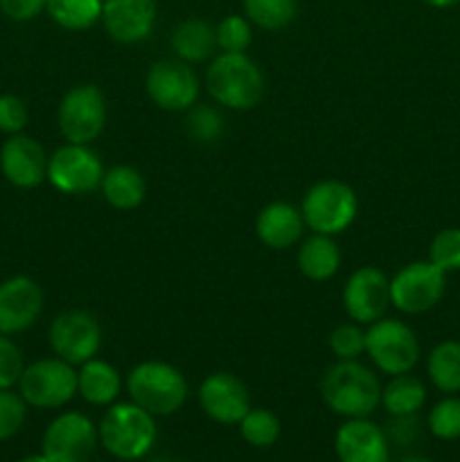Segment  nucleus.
<instances>
[{
  "instance_id": "f257e3e1",
  "label": "nucleus",
  "mask_w": 460,
  "mask_h": 462,
  "mask_svg": "<svg viewBox=\"0 0 460 462\" xmlns=\"http://www.w3.org/2000/svg\"><path fill=\"white\" fill-rule=\"evenodd\" d=\"M206 86L216 104L233 111H251L266 93L264 75L246 52H221L207 68Z\"/></svg>"
},
{
  "instance_id": "f03ea898",
  "label": "nucleus",
  "mask_w": 460,
  "mask_h": 462,
  "mask_svg": "<svg viewBox=\"0 0 460 462\" xmlns=\"http://www.w3.org/2000/svg\"><path fill=\"white\" fill-rule=\"evenodd\" d=\"M323 402L343 418H368L382 402V386L370 368L356 359L338 361L320 382Z\"/></svg>"
},
{
  "instance_id": "7ed1b4c3",
  "label": "nucleus",
  "mask_w": 460,
  "mask_h": 462,
  "mask_svg": "<svg viewBox=\"0 0 460 462\" xmlns=\"http://www.w3.org/2000/svg\"><path fill=\"white\" fill-rule=\"evenodd\" d=\"M131 402L147 413L171 415L188 400V382L174 365L162 361H144L126 377Z\"/></svg>"
},
{
  "instance_id": "20e7f679",
  "label": "nucleus",
  "mask_w": 460,
  "mask_h": 462,
  "mask_svg": "<svg viewBox=\"0 0 460 462\" xmlns=\"http://www.w3.org/2000/svg\"><path fill=\"white\" fill-rule=\"evenodd\" d=\"M158 429L152 413L138 404H115L104 413L99 438L104 449L120 460H138L152 451Z\"/></svg>"
},
{
  "instance_id": "39448f33",
  "label": "nucleus",
  "mask_w": 460,
  "mask_h": 462,
  "mask_svg": "<svg viewBox=\"0 0 460 462\" xmlns=\"http://www.w3.org/2000/svg\"><path fill=\"white\" fill-rule=\"evenodd\" d=\"M359 210L354 189L341 180H320L307 189L302 199V219L309 230L318 235L343 233L352 226Z\"/></svg>"
},
{
  "instance_id": "423d86ee",
  "label": "nucleus",
  "mask_w": 460,
  "mask_h": 462,
  "mask_svg": "<svg viewBox=\"0 0 460 462\" xmlns=\"http://www.w3.org/2000/svg\"><path fill=\"white\" fill-rule=\"evenodd\" d=\"M365 352L382 373L406 374L418 365L419 341L413 329L397 319H379L365 332Z\"/></svg>"
},
{
  "instance_id": "0eeeda50",
  "label": "nucleus",
  "mask_w": 460,
  "mask_h": 462,
  "mask_svg": "<svg viewBox=\"0 0 460 462\" xmlns=\"http://www.w3.org/2000/svg\"><path fill=\"white\" fill-rule=\"evenodd\" d=\"M18 393L34 409H59L77 393V373L72 364L52 356L25 365L18 379Z\"/></svg>"
},
{
  "instance_id": "6e6552de",
  "label": "nucleus",
  "mask_w": 460,
  "mask_h": 462,
  "mask_svg": "<svg viewBox=\"0 0 460 462\" xmlns=\"http://www.w3.org/2000/svg\"><path fill=\"white\" fill-rule=\"evenodd\" d=\"M106 126V97L95 84H79L59 104V129L68 143L90 144Z\"/></svg>"
},
{
  "instance_id": "1a4fd4ad",
  "label": "nucleus",
  "mask_w": 460,
  "mask_h": 462,
  "mask_svg": "<svg viewBox=\"0 0 460 462\" xmlns=\"http://www.w3.org/2000/svg\"><path fill=\"white\" fill-rule=\"evenodd\" d=\"M446 273L431 262H410L391 280V302L401 314H424L442 300Z\"/></svg>"
},
{
  "instance_id": "9d476101",
  "label": "nucleus",
  "mask_w": 460,
  "mask_h": 462,
  "mask_svg": "<svg viewBox=\"0 0 460 462\" xmlns=\"http://www.w3.org/2000/svg\"><path fill=\"white\" fill-rule=\"evenodd\" d=\"M48 338L54 355L72 365L95 359L104 341L102 325L86 310H68L59 314L50 325Z\"/></svg>"
},
{
  "instance_id": "9b49d317",
  "label": "nucleus",
  "mask_w": 460,
  "mask_h": 462,
  "mask_svg": "<svg viewBox=\"0 0 460 462\" xmlns=\"http://www.w3.org/2000/svg\"><path fill=\"white\" fill-rule=\"evenodd\" d=\"M104 165L88 144L68 143L48 158V180L63 194H86L102 185Z\"/></svg>"
},
{
  "instance_id": "f8f14e48",
  "label": "nucleus",
  "mask_w": 460,
  "mask_h": 462,
  "mask_svg": "<svg viewBox=\"0 0 460 462\" xmlns=\"http://www.w3.org/2000/svg\"><path fill=\"white\" fill-rule=\"evenodd\" d=\"M147 95L162 111H188L198 97L197 72L180 59L156 61L147 72Z\"/></svg>"
},
{
  "instance_id": "ddd939ff",
  "label": "nucleus",
  "mask_w": 460,
  "mask_h": 462,
  "mask_svg": "<svg viewBox=\"0 0 460 462\" xmlns=\"http://www.w3.org/2000/svg\"><path fill=\"white\" fill-rule=\"evenodd\" d=\"M391 305V280L377 266H361L347 278L343 289V307L359 325L383 319Z\"/></svg>"
},
{
  "instance_id": "4468645a",
  "label": "nucleus",
  "mask_w": 460,
  "mask_h": 462,
  "mask_svg": "<svg viewBox=\"0 0 460 462\" xmlns=\"http://www.w3.org/2000/svg\"><path fill=\"white\" fill-rule=\"evenodd\" d=\"M97 445V429L86 415L63 413L50 422L43 436V456L50 462H86Z\"/></svg>"
},
{
  "instance_id": "2eb2a0df",
  "label": "nucleus",
  "mask_w": 460,
  "mask_h": 462,
  "mask_svg": "<svg viewBox=\"0 0 460 462\" xmlns=\"http://www.w3.org/2000/svg\"><path fill=\"white\" fill-rule=\"evenodd\" d=\"M43 300L41 284L27 275L0 282V334L14 337L30 329L43 311Z\"/></svg>"
},
{
  "instance_id": "dca6fc26",
  "label": "nucleus",
  "mask_w": 460,
  "mask_h": 462,
  "mask_svg": "<svg viewBox=\"0 0 460 462\" xmlns=\"http://www.w3.org/2000/svg\"><path fill=\"white\" fill-rule=\"evenodd\" d=\"M198 402L207 418L219 424H239L251 411L246 383L230 373H215L198 386Z\"/></svg>"
},
{
  "instance_id": "f3484780",
  "label": "nucleus",
  "mask_w": 460,
  "mask_h": 462,
  "mask_svg": "<svg viewBox=\"0 0 460 462\" xmlns=\"http://www.w3.org/2000/svg\"><path fill=\"white\" fill-rule=\"evenodd\" d=\"M156 16V0H104V30L122 45H133L147 39L152 34Z\"/></svg>"
},
{
  "instance_id": "a211bd4d",
  "label": "nucleus",
  "mask_w": 460,
  "mask_h": 462,
  "mask_svg": "<svg viewBox=\"0 0 460 462\" xmlns=\"http://www.w3.org/2000/svg\"><path fill=\"white\" fill-rule=\"evenodd\" d=\"M0 170L9 183L21 189H30L48 179V156L45 149L30 135H9L0 149Z\"/></svg>"
},
{
  "instance_id": "6ab92c4d",
  "label": "nucleus",
  "mask_w": 460,
  "mask_h": 462,
  "mask_svg": "<svg viewBox=\"0 0 460 462\" xmlns=\"http://www.w3.org/2000/svg\"><path fill=\"white\" fill-rule=\"evenodd\" d=\"M341 462H391L386 433L363 418H352L336 433Z\"/></svg>"
},
{
  "instance_id": "aec40b11",
  "label": "nucleus",
  "mask_w": 460,
  "mask_h": 462,
  "mask_svg": "<svg viewBox=\"0 0 460 462\" xmlns=\"http://www.w3.org/2000/svg\"><path fill=\"white\" fill-rule=\"evenodd\" d=\"M302 228H305L302 212L284 201H275L262 208L255 221V233L260 242L273 251L291 248L293 244L300 242Z\"/></svg>"
},
{
  "instance_id": "412c9836",
  "label": "nucleus",
  "mask_w": 460,
  "mask_h": 462,
  "mask_svg": "<svg viewBox=\"0 0 460 462\" xmlns=\"http://www.w3.org/2000/svg\"><path fill=\"white\" fill-rule=\"evenodd\" d=\"M338 266H341V251L329 235L314 233L298 248V269L311 282L332 280Z\"/></svg>"
},
{
  "instance_id": "4be33fe9",
  "label": "nucleus",
  "mask_w": 460,
  "mask_h": 462,
  "mask_svg": "<svg viewBox=\"0 0 460 462\" xmlns=\"http://www.w3.org/2000/svg\"><path fill=\"white\" fill-rule=\"evenodd\" d=\"M122 391V377L111 364L90 359L77 373V393L93 406H108Z\"/></svg>"
},
{
  "instance_id": "5701e85b",
  "label": "nucleus",
  "mask_w": 460,
  "mask_h": 462,
  "mask_svg": "<svg viewBox=\"0 0 460 462\" xmlns=\"http://www.w3.org/2000/svg\"><path fill=\"white\" fill-rule=\"evenodd\" d=\"M171 48L185 63L206 61L216 48L215 27L203 18H185L171 32Z\"/></svg>"
},
{
  "instance_id": "b1692460",
  "label": "nucleus",
  "mask_w": 460,
  "mask_h": 462,
  "mask_svg": "<svg viewBox=\"0 0 460 462\" xmlns=\"http://www.w3.org/2000/svg\"><path fill=\"white\" fill-rule=\"evenodd\" d=\"M102 194L115 210H135L144 201L147 185H144L143 174L135 167L115 165L104 171Z\"/></svg>"
},
{
  "instance_id": "393cba45",
  "label": "nucleus",
  "mask_w": 460,
  "mask_h": 462,
  "mask_svg": "<svg viewBox=\"0 0 460 462\" xmlns=\"http://www.w3.org/2000/svg\"><path fill=\"white\" fill-rule=\"evenodd\" d=\"M427 402V388L413 374H395L386 388H382V404L392 418L415 415Z\"/></svg>"
},
{
  "instance_id": "a878e982",
  "label": "nucleus",
  "mask_w": 460,
  "mask_h": 462,
  "mask_svg": "<svg viewBox=\"0 0 460 462\" xmlns=\"http://www.w3.org/2000/svg\"><path fill=\"white\" fill-rule=\"evenodd\" d=\"M427 373L440 393H460V341L437 343L427 359Z\"/></svg>"
},
{
  "instance_id": "bb28decb",
  "label": "nucleus",
  "mask_w": 460,
  "mask_h": 462,
  "mask_svg": "<svg viewBox=\"0 0 460 462\" xmlns=\"http://www.w3.org/2000/svg\"><path fill=\"white\" fill-rule=\"evenodd\" d=\"M45 9L59 27L81 32L102 21L104 0H48Z\"/></svg>"
},
{
  "instance_id": "cd10ccee",
  "label": "nucleus",
  "mask_w": 460,
  "mask_h": 462,
  "mask_svg": "<svg viewBox=\"0 0 460 462\" xmlns=\"http://www.w3.org/2000/svg\"><path fill=\"white\" fill-rule=\"evenodd\" d=\"M244 14L251 25L266 32L284 30L298 14V0H244Z\"/></svg>"
},
{
  "instance_id": "c85d7f7f",
  "label": "nucleus",
  "mask_w": 460,
  "mask_h": 462,
  "mask_svg": "<svg viewBox=\"0 0 460 462\" xmlns=\"http://www.w3.org/2000/svg\"><path fill=\"white\" fill-rule=\"evenodd\" d=\"M185 134L198 144H212L224 135V116L207 104H194L188 108Z\"/></svg>"
},
{
  "instance_id": "c756f323",
  "label": "nucleus",
  "mask_w": 460,
  "mask_h": 462,
  "mask_svg": "<svg viewBox=\"0 0 460 462\" xmlns=\"http://www.w3.org/2000/svg\"><path fill=\"white\" fill-rule=\"evenodd\" d=\"M242 438L253 447H271L280 438V420L271 411H248L239 422Z\"/></svg>"
},
{
  "instance_id": "7c9ffc66",
  "label": "nucleus",
  "mask_w": 460,
  "mask_h": 462,
  "mask_svg": "<svg viewBox=\"0 0 460 462\" xmlns=\"http://www.w3.org/2000/svg\"><path fill=\"white\" fill-rule=\"evenodd\" d=\"M215 34L221 52H246L253 41V25L246 16L233 14L215 27Z\"/></svg>"
},
{
  "instance_id": "2f4dec72",
  "label": "nucleus",
  "mask_w": 460,
  "mask_h": 462,
  "mask_svg": "<svg viewBox=\"0 0 460 462\" xmlns=\"http://www.w3.org/2000/svg\"><path fill=\"white\" fill-rule=\"evenodd\" d=\"M428 262L445 273L460 271V228H445L433 237Z\"/></svg>"
},
{
  "instance_id": "473e14b6",
  "label": "nucleus",
  "mask_w": 460,
  "mask_h": 462,
  "mask_svg": "<svg viewBox=\"0 0 460 462\" xmlns=\"http://www.w3.org/2000/svg\"><path fill=\"white\" fill-rule=\"evenodd\" d=\"M428 429L440 440H458L460 438V400L445 397L428 413Z\"/></svg>"
},
{
  "instance_id": "72a5a7b5",
  "label": "nucleus",
  "mask_w": 460,
  "mask_h": 462,
  "mask_svg": "<svg viewBox=\"0 0 460 462\" xmlns=\"http://www.w3.org/2000/svg\"><path fill=\"white\" fill-rule=\"evenodd\" d=\"M329 350L334 352L338 361H352L365 352V332L359 323L338 325L329 334Z\"/></svg>"
},
{
  "instance_id": "f704fd0d",
  "label": "nucleus",
  "mask_w": 460,
  "mask_h": 462,
  "mask_svg": "<svg viewBox=\"0 0 460 462\" xmlns=\"http://www.w3.org/2000/svg\"><path fill=\"white\" fill-rule=\"evenodd\" d=\"M25 400L9 388H0V442L9 440L25 424Z\"/></svg>"
},
{
  "instance_id": "c9c22d12",
  "label": "nucleus",
  "mask_w": 460,
  "mask_h": 462,
  "mask_svg": "<svg viewBox=\"0 0 460 462\" xmlns=\"http://www.w3.org/2000/svg\"><path fill=\"white\" fill-rule=\"evenodd\" d=\"M25 370L23 352L9 337L0 334V388L16 386Z\"/></svg>"
},
{
  "instance_id": "e433bc0d",
  "label": "nucleus",
  "mask_w": 460,
  "mask_h": 462,
  "mask_svg": "<svg viewBox=\"0 0 460 462\" xmlns=\"http://www.w3.org/2000/svg\"><path fill=\"white\" fill-rule=\"evenodd\" d=\"M30 120L27 104L16 95H0V131L7 135L23 134Z\"/></svg>"
},
{
  "instance_id": "4c0bfd02",
  "label": "nucleus",
  "mask_w": 460,
  "mask_h": 462,
  "mask_svg": "<svg viewBox=\"0 0 460 462\" xmlns=\"http://www.w3.org/2000/svg\"><path fill=\"white\" fill-rule=\"evenodd\" d=\"M48 0H0V12L16 23L32 21L45 9Z\"/></svg>"
},
{
  "instance_id": "58836bf2",
  "label": "nucleus",
  "mask_w": 460,
  "mask_h": 462,
  "mask_svg": "<svg viewBox=\"0 0 460 462\" xmlns=\"http://www.w3.org/2000/svg\"><path fill=\"white\" fill-rule=\"evenodd\" d=\"M422 3L433 9H451L455 7V5H460V0H422Z\"/></svg>"
},
{
  "instance_id": "ea45409f",
  "label": "nucleus",
  "mask_w": 460,
  "mask_h": 462,
  "mask_svg": "<svg viewBox=\"0 0 460 462\" xmlns=\"http://www.w3.org/2000/svg\"><path fill=\"white\" fill-rule=\"evenodd\" d=\"M21 462H50V460L45 458L43 454H39V456H27V458H23Z\"/></svg>"
},
{
  "instance_id": "a19ab883",
  "label": "nucleus",
  "mask_w": 460,
  "mask_h": 462,
  "mask_svg": "<svg viewBox=\"0 0 460 462\" xmlns=\"http://www.w3.org/2000/svg\"><path fill=\"white\" fill-rule=\"evenodd\" d=\"M400 462H431V460L419 458V456H409V458H404V460H400Z\"/></svg>"
}]
</instances>
